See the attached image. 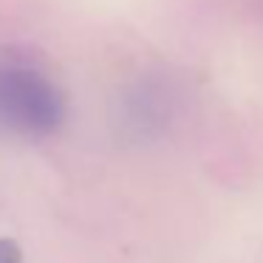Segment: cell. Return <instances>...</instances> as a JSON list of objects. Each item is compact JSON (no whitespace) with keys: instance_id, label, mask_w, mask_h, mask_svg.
<instances>
[{"instance_id":"obj_1","label":"cell","mask_w":263,"mask_h":263,"mask_svg":"<svg viewBox=\"0 0 263 263\" xmlns=\"http://www.w3.org/2000/svg\"><path fill=\"white\" fill-rule=\"evenodd\" d=\"M65 119L60 88L34 65L0 60V127L20 136H51Z\"/></svg>"},{"instance_id":"obj_2","label":"cell","mask_w":263,"mask_h":263,"mask_svg":"<svg viewBox=\"0 0 263 263\" xmlns=\"http://www.w3.org/2000/svg\"><path fill=\"white\" fill-rule=\"evenodd\" d=\"M20 246L9 238H0V263H20Z\"/></svg>"}]
</instances>
